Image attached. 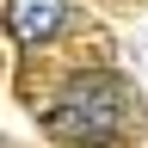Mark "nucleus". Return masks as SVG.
Returning <instances> with one entry per match:
<instances>
[{"instance_id": "nucleus-1", "label": "nucleus", "mask_w": 148, "mask_h": 148, "mask_svg": "<svg viewBox=\"0 0 148 148\" xmlns=\"http://www.w3.org/2000/svg\"><path fill=\"white\" fill-rule=\"evenodd\" d=\"M123 105H130V92L111 80V74H80V80L62 92V105L49 111V130L56 136H80L92 148V142H105L111 130H123Z\"/></svg>"}, {"instance_id": "nucleus-2", "label": "nucleus", "mask_w": 148, "mask_h": 148, "mask_svg": "<svg viewBox=\"0 0 148 148\" xmlns=\"http://www.w3.org/2000/svg\"><path fill=\"white\" fill-rule=\"evenodd\" d=\"M6 25L25 43H37V37H49L62 25V0H6Z\"/></svg>"}, {"instance_id": "nucleus-3", "label": "nucleus", "mask_w": 148, "mask_h": 148, "mask_svg": "<svg viewBox=\"0 0 148 148\" xmlns=\"http://www.w3.org/2000/svg\"><path fill=\"white\" fill-rule=\"evenodd\" d=\"M92 148H105V142H92Z\"/></svg>"}]
</instances>
